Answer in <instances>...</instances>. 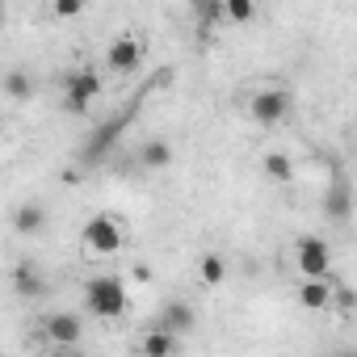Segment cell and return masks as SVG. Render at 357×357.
Masks as SVG:
<instances>
[{"instance_id": "cell-1", "label": "cell", "mask_w": 357, "mask_h": 357, "mask_svg": "<svg viewBox=\"0 0 357 357\" xmlns=\"http://www.w3.org/2000/svg\"><path fill=\"white\" fill-rule=\"evenodd\" d=\"M122 244H126V227H122V219H114V215H93V219L80 227V252H84L89 261H109V257L122 252Z\"/></svg>"}, {"instance_id": "cell-2", "label": "cell", "mask_w": 357, "mask_h": 357, "mask_svg": "<svg viewBox=\"0 0 357 357\" xmlns=\"http://www.w3.org/2000/svg\"><path fill=\"white\" fill-rule=\"evenodd\" d=\"M126 286H122V278H114V273H97V278H89L84 282V311L89 315H97V319H118L122 311H126Z\"/></svg>"}, {"instance_id": "cell-3", "label": "cell", "mask_w": 357, "mask_h": 357, "mask_svg": "<svg viewBox=\"0 0 357 357\" xmlns=\"http://www.w3.org/2000/svg\"><path fill=\"white\" fill-rule=\"evenodd\" d=\"M290 105L294 101H290V93L282 84H265V89H257L248 97V118L261 122V126H282L290 118Z\"/></svg>"}, {"instance_id": "cell-4", "label": "cell", "mask_w": 357, "mask_h": 357, "mask_svg": "<svg viewBox=\"0 0 357 357\" xmlns=\"http://www.w3.org/2000/svg\"><path fill=\"white\" fill-rule=\"evenodd\" d=\"M294 265L307 282H332V248L319 240V236H307L298 240L294 248Z\"/></svg>"}, {"instance_id": "cell-5", "label": "cell", "mask_w": 357, "mask_h": 357, "mask_svg": "<svg viewBox=\"0 0 357 357\" xmlns=\"http://www.w3.org/2000/svg\"><path fill=\"white\" fill-rule=\"evenodd\" d=\"M101 97V76L93 68H76L63 80V109L68 114H89V105Z\"/></svg>"}, {"instance_id": "cell-6", "label": "cell", "mask_w": 357, "mask_h": 357, "mask_svg": "<svg viewBox=\"0 0 357 357\" xmlns=\"http://www.w3.org/2000/svg\"><path fill=\"white\" fill-rule=\"evenodd\" d=\"M143 59H147V43H143L139 34H118V38L109 43V51H105V68H109L114 76H130V72H139Z\"/></svg>"}, {"instance_id": "cell-7", "label": "cell", "mask_w": 357, "mask_h": 357, "mask_svg": "<svg viewBox=\"0 0 357 357\" xmlns=\"http://www.w3.org/2000/svg\"><path fill=\"white\" fill-rule=\"evenodd\" d=\"M43 336H47L51 344H59V349H72V344L84 336V319H80L76 311H51V315L43 319Z\"/></svg>"}, {"instance_id": "cell-8", "label": "cell", "mask_w": 357, "mask_h": 357, "mask_svg": "<svg viewBox=\"0 0 357 357\" xmlns=\"http://www.w3.org/2000/svg\"><path fill=\"white\" fill-rule=\"evenodd\" d=\"M172 353H176V336L164 324H155L139 336V357H172Z\"/></svg>"}, {"instance_id": "cell-9", "label": "cell", "mask_w": 357, "mask_h": 357, "mask_svg": "<svg viewBox=\"0 0 357 357\" xmlns=\"http://www.w3.org/2000/svg\"><path fill=\"white\" fill-rule=\"evenodd\" d=\"M194 319H198V315H194V307H190L185 298H168V303H164V315H160V324H164L172 336H185V332L194 328Z\"/></svg>"}, {"instance_id": "cell-10", "label": "cell", "mask_w": 357, "mask_h": 357, "mask_svg": "<svg viewBox=\"0 0 357 357\" xmlns=\"http://www.w3.org/2000/svg\"><path fill=\"white\" fill-rule=\"evenodd\" d=\"M43 227H47V206L43 202H22L13 211V231L17 236H38Z\"/></svg>"}, {"instance_id": "cell-11", "label": "cell", "mask_w": 357, "mask_h": 357, "mask_svg": "<svg viewBox=\"0 0 357 357\" xmlns=\"http://www.w3.org/2000/svg\"><path fill=\"white\" fill-rule=\"evenodd\" d=\"M13 290H17L22 298H43V294H47V278L38 273V265L22 261V265L13 269Z\"/></svg>"}, {"instance_id": "cell-12", "label": "cell", "mask_w": 357, "mask_h": 357, "mask_svg": "<svg viewBox=\"0 0 357 357\" xmlns=\"http://www.w3.org/2000/svg\"><path fill=\"white\" fill-rule=\"evenodd\" d=\"M332 282H298V303L307 307V311H324V307H332Z\"/></svg>"}, {"instance_id": "cell-13", "label": "cell", "mask_w": 357, "mask_h": 357, "mask_svg": "<svg viewBox=\"0 0 357 357\" xmlns=\"http://www.w3.org/2000/svg\"><path fill=\"white\" fill-rule=\"evenodd\" d=\"M139 164H143L147 172L168 168V164H172V143H164V139H147V143L139 147Z\"/></svg>"}, {"instance_id": "cell-14", "label": "cell", "mask_w": 357, "mask_h": 357, "mask_svg": "<svg viewBox=\"0 0 357 357\" xmlns=\"http://www.w3.org/2000/svg\"><path fill=\"white\" fill-rule=\"evenodd\" d=\"M261 168H265L269 181H278V185L294 181V164H290V155H282V151H265V155H261Z\"/></svg>"}, {"instance_id": "cell-15", "label": "cell", "mask_w": 357, "mask_h": 357, "mask_svg": "<svg viewBox=\"0 0 357 357\" xmlns=\"http://www.w3.org/2000/svg\"><path fill=\"white\" fill-rule=\"evenodd\" d=\"M5 93H9V101H30V97H34V80H30V72L9 68V72H5Z\"/></svg>"}, {"instance_id": "cell-16", "label": "cell", "mask_w": 357, "mask_h": 357, "mask_svg": "<svg viewBox=\"0 0 357 357\" xmlns=\"http://www.w3.org/2000/svg\"><path fill=\"white\" fill-rule=\"evenodd\" d=\"M198 278H202L206 286H219V282L227 278V261H223L219 252H206V257L198 261Z\"/></svg>"}, {"instance_id": "cell-17", "label": "cell", "mask_w": 357, "mask_h": 357, "mask_svg": "<svg viewBox=\"0 0 357 357\" xmlns=\"http://www.w3.org/2000/svg\"><path fill=\"white\" fill-rule=\"evenodd\" d=\"M223 13H227V22H252V13H257V5H252V0H227V5H223Z\"/></svg>"}, {"instance_id": "cell-18", "label": "cell", "mask_w": 357, "mask_h": 357, "mask_svg": "<svg viewBox=\"0 0 357 357\" xmlns=\"http://www.w3.org/2000/svg\"><path fill=\"white\" fill-rule=\"evenodd\" d=\"M349 215V194H332L328 198V219H344Z\"/></svg>"}, {"instance_id": "cell-19", "label": "cell", "mask_w": 357, "mask_h": 357, "mask_svg": "<svg viewBox=\"0 0 357 357\" xmlns=\"http://www.w3.org/2000/svg\"><path fill=\"white\" fill-rule=\"evenodd\" d=\"M51 13H55V17H76V13H80V0H59Z\"/></svg>"}, {"instance_id": "cell-20", "label": "cell", "mask_w": 357, "mask_h": 357, "mask_svg": "<svg viewBox=\"0 0 357 357\" xmlns=\"http://www.w3.org/2000/svg\"><path fill=\"white\" fill-rule=\"evenodd\" d=\"M130 278H135V282H151V269L139 261V265H130Z\"/></svg>"}, {"instance_id": "cell-21", "label": "cell", "mask_w": 357, "mask_h": 357, "mask_svg": "<svg viewBox=\"0 0 357 357\" xmlns=\"http://www.w3.org/2000/svg\"><path fill=\"white\" fill-rule=\"evenodd\" d=\"M332 357H344V353H332Z\"/></svg>"}, {"instance_id": "cell-22", "label": "cell", "mask_w": 357, "mask_h": 357, "mask_svg": "<svg viewBox=\"0 0 357 357\" xmlns=\"http://www.w3.org/2000/svg\"><path fill=\"white\" fill-rule=\"evenodd\" d=\"M63 357H76V353H63Z\"/></svg>"}]
</instances>
